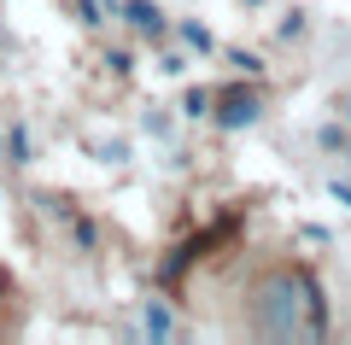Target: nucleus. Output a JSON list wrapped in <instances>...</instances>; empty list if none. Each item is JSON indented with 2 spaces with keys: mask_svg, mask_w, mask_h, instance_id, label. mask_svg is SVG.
Masks as SVG:
<instances>
[{
  "mask_svg": "<svg viewBox=\"0 0 351 345\" xmlns=\"http://www.w3.org/2000/svg\"><path fill=\"white\" fill-rule=\"evenodd\" d=\"M182 41H188L193 53H211V47H217V41H211V29H205V24H182Z\"/></svg>",
  "mask_w": 351,
  "mask_h": 345,
  "instance_id": "obj_6",
  "label": "nucleus"
},
{
  "mask_svg": "<svg viewBox=\"0 0 351 345\" xmlns=\"http://www.w3.org/2000/svg\"><path fill=\"white\" fill-rule=\"evenodd\" d=\"M246 328L258 340H322L328 333V293L304 263H269L246 287Z\"/></svg>",
  "mask_w": 351,
  "mask_h": 345,
  "instance_id": "obj_1",
  "label": "nucleus"
},
{
  "mask_svg": "<svg viewBox=\"0 0 351 345\" xmlns=\"http://www.w3.org/2000/svg\"><path fill=\"white\" fill-rule=\"evenodd\" d=\"M334 199H339V205L351 211V187H346V182H334Z\"/></svg>",
  "mask_w": 351,
  "mask_h": 345,
  "instance_id": "obj_8",
  "label": "nucleus"
},
{
  "mask_svg": "<svg viewBox=\"0 0 351 345\" xmlns=\"http://www.w3.org/2000/svg\"><path fill=\"white\" fill-rule=\"evenodd\" d=\"M123 18H129V29H135V36H147V41H158L164 29H170V18H164L152 0H123Z\"/></svg>",
  "mask_w": 351,
  "mask_h": 345,
  "instance_id": "obj_3",
  "label": "nucleus"
},
{
  "mask_svg": "<svg viewBox=\"0 0 351 345\" xmlns=\"http://www.w3.org/2000/svg\"><path fill=\"white\" fill-rule=\"evenodd\" d=\"M211 88H188V99H182V111H188V117H211Z\"/></svg>",
  "mask_w": 351,
  "mask_h": 345,
  "instance_id": "obj_4",
  "label": "nucleus"
},
{
  "mask_svg": "<svg viewBox=\"0 0 351 345\" xmlns=\"http://www.w3.org/2000/svg\"><path fill=\"white\" fill-rule=\"evenodd\" d=\"M240 6H258V0H240Z\"/></svg>",
  "mask_w": 351,
  "mask_h": 345,
  "instance_id": "obj_9",
  "label": "nucleus"
},
{
  "mask_svg": "<svg viewBox=\"0 0 351 345\" xmlns=\"http://www.w3.org/2000/svg\"><path fill=\"white\" fill-rule=\"evenodd\" d=\"M293 36H304V12H287V24H281V41H293Z\"/></svg>",
  "mask_w": 351,
  "mask_h": 345,
  "instance_id": "obj_7",
  "label": "nucleus"
},
{
  "mask_svg": "<svg viewBox=\"0 0 351 345\" xmlns=\"http://www.w3.org/2000/svg\"><path fill=\"white\" fill-rule=\"evenodd\" d=\"M147 333H152V340H164V333H170V310H164L158 298L147 305Z\"/></svg>",
  "mask_w": 351,
  "mask_h": 345,
  "instance_id": "obj_5",
  "label": "nucleus"
},
{
  "mask_svg": "<svg viewBox=\"0 0 351 345\" xmlns=\"http://www.w3.org/2000/svg\"><path fill=\"white\" fill-rule=\"evenodd\" d=\"M346 117H351V99H346Z\"/></svg>",
  "mask_w": 351,
  "mask_h": 345,
  "instance_id": "obj_10",
  "label": "nucleus"
},
{
  "mask_svg": "<svg viewBox=\"0 0 351 345\" xmlns=\"http://www.w3.org/2000/svg\"><path fill=\"white\" fill-rule=\"evenodd\" d=\"M258 117H263V88L258 82L217 88V99H211V123L217 129H252Z\"/></svg>",
  "mask_w": 351,
  "mask_h": 345,
  "instance_id": "obj_2",
  "label": "nucleus"
}]
</instances>
